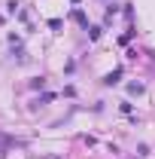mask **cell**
<instances>
[{
	"label": "cell",
	"mask_w": 155,
	"mask_h": 159,
	"mask_svg": "<svg viewBox=\"0 0 155 159\" xmlns=\"http://www.w3.org/2000/svg\"><path fill=\"white\" fill-rule=\"evenodd\" d=\"M73 21H79V25H85V16H82L79 9H73Z\"/></svg>",
	"instance_id": "3"
},
{
	"label": "cell",
	"mask_w": 155,
	"mask_h": 159,
	"mask_svg": "<svg viewBox=\"0 0 155 159\" xmlns=\"http://www.w3.org/2000/svg\"><path fill=\"white\" fill-rule=\"evenodd\" d=\"M119 77H122V67H116L113 74H107V80H103V86H116V83H119Z\"/></svg>",
	"instance_id": "1"
},
{
	"label": "cell",
	"mask_w": 155,
	"mask_h": 159,
	"mask_svg": "<svg viewBox=\"0 0 155 159\" xmlns=\"http://www.w3.org/2000/svg\"><path fill=\"white\" fill-rule=\"evenodd\" d=\"M128 92H131V95H140V92H143V86H140V83H131V86H128Z\"/></svg>",
	"instance_id": "2"
}]
</instances>
